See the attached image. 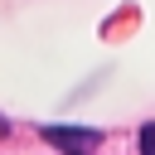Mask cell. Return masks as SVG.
Here are the masks:
<instances>
[{
  "instance_id": "cell-3",
  "label": "cell",
  "mask_w": 155,
  "mask_h": 155,
  "mask_svg": "<svg viewBox=\"0 0 155 155\" xmlns=\"http://www.w3.org/2000/svg\"><path fill=\"white\" fill-rule=\"evenodd\" d=\"M0 136H5V121H0Z\"/></svg>"
},
{
  "instance_id": "cell-1",
  "label": "cell",
  "mask_w": 155,
  "mask_h": 155,
  "mask_svg": "<svg viewBox=\"0 0 155 155\" xmlns=\"http://www.w3.org/2000/svg\"><path fill=\"white\" fill-rule=\"evenodd\" d=\"M44 136H48L53 145H92V140H97V131H58V126H48Z\"/></svg>"
},
{
  "instance_id": "cell-2",
  "label": "cell",
  "mask_w": 155,
  "mask_h": 155,
  "mask_svg": "<svg viewBox=\"0 0 155 155\" xmlns=\"http://www.w3.org/2000/svg\"><path fill=\"white\" fill-rule=\"evenodd\" d=\"M140 155H155V121L140 131Z\"/></svg>"
}]
</instances>
